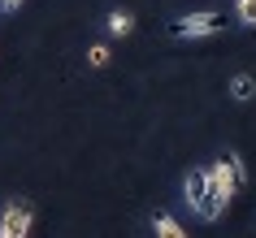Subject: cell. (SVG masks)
I'll return each instance as SVG.
<instances>
[{"mask_svg": "<svg viewBox=\"0 0 256 238\" xmlns=\"http://www.w3.org/2000/svg\"><path fill=\"white\" fill-rule=\"evenodd\" d=\"M230 26L226 13H217V9H200V13H182L170 22V39H208V35H222Z\"/></svg>", "mask_w": 256, "mask_h": 238, "instance_id": "6da1fadb", "label": "cell"}, {"mask_svg": "<svg viewBox=\"0 0 256 238\" xmlns=\"http://www.w3.org/2000/svg\"><path fill=\"white\" fill-rule=\"evenodd\" d=\"M182 195H187L196 217H204V221H217L222 217V208H217V199H213V186H208V169H191L187 182H182Z\"/></svg>", "mask_w": 256, "mask_h": 238, "instance_id": "7a4b0ae2", "label": "cell"}, {"mask_svg": "<svg viewBox=\"0 0 256 238\" xmlns=\"http://www.w3.org/2000/svg\"><path fill=\"white\" fill-rule=\"evenodd\" d=\"M35 225V204L30 199H9L0 208V238H30Z\"/></svg>", "mask_w": 256, "mask_h": 238, "instance_id": "3957f363", "label": "cell"}, {"mask_svg": "<svg viewBox=\"0 0 256 238\" xmlns=\"http://www.w3.org/2000/svg\"><path fill=\"white\" fill-rule=\"evenodd\" d=\"M208 186H213V199H217V208L226 212V208H230V199H234V191H239V182H234V173H230L226 156L208 165Z\"/></svg>", "mask_w": 256, "mask_h": 238, "instance_id": "277c9868", "label": "cell"}, {"mask_svg": "<svg viewBox=\"0 0 256 238\" xmlns=\"http://www.w3.org/2000/svg\"><path fill=\"white\" fill-rule=\"evenodd\" d=\"M152 234H156V238H191L187 230L178 225V217H174V212H165V208L152 212Z\"/></svg>", "mask_w": 256, "mask_h": 238, "instance_id": "5b68a950", "label": "cell"}, {"mask_svg": "<svg viewBox=\"0 0 256 238\" xmlns=\"http://www.w3.org/2000/svg\"><path fill=\"white\" fill-rule=\"evenodd\" d=\"M104 30L113 35V39H126V35L135 30V17H130V9H108V13H104Z\"/></svg>", "mask_w": 256, "mask_h": 238, "instance_id": "8992f818", "label": "cell"}, {"mask_svg": "<svg viewBox=\"0 0 256 238\" xmlns=\"http://www.w3.org/2000/svg\"><path fill=\"white\" fill-rule=\"evenodd\" d=\"M230 95H234L239 104H248V100L256 95V78H252V74H234V82H230Z\"/></svg>", "mask_w": 256, "mask_h": 238, "instance_id": "52a82bcc", "label": "cell"}, {"mask_svg": "<svg viewBox=\"0 0 256 238\" xmlns=\"http://www.w3.org/2000/svg\"><path fill=\"white\" fill-rule=\"evenodd\" d=\"M234 22L239 26H256V0H234Z\"/></svg>", "mask_w": 256, "mask_h": 238, "instance_id": "ba28073f", "label": "cell"}, {"mask_svg": "<svg viewBox=\"0 0 256 238\" xmlns=\"http://www.w3.org/2000/svg\"><path fill=\"white\" fill-rule=\"evenodd\" d=\"M108 61H113V52H108L104 43H92V48H87V65L92 69H104Z\"/></svg>", "mask_w": 256, "mask_h": 238, "instance_id": "9c48e42d", "label": "cell"}, {"mask_svg": "<svg viewBox=\"0 0 256 238\" xmlns=\"http://www.w3.org/2000/svg\"><path fill=\"white\" fill-rule=\"evenodd\" d=\"M226 165H230V173H234V182H239V191H243V186H248V169H243V156L234 147L226 152Z\"/></svg>", "mask_w": 256, "mask_h": 238, "instance_id": "30bf717a", "label": "cell"}, {"mask_svg": "<svg viewBox=\"0 0 256 238\" xmlns=\"http://www.w3.org/2000/svg\"><path fill=\"white\" fill-rule=\"evenodd\" d=\"M22 4H26V0H0V13H18Z\"/></svg>", "mask_w": 256, "mask_h": 238, "instance_id": "8fae6325", "label": "cell"}]
</instances>
